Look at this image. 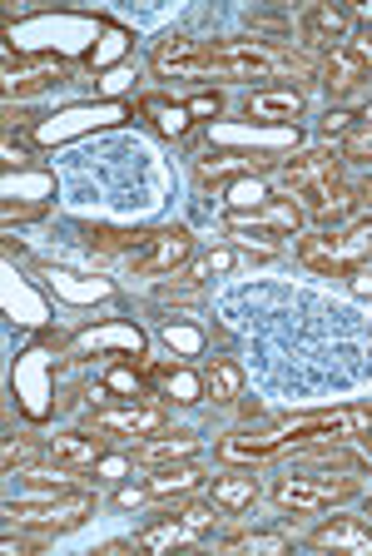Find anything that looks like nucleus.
<instances>
[{
    "mask_svg": "<svg viewBox=\"0 0 372 556\" xmlns=\"http://www.w3.org/2000/svg\"><path fill=\"white\" fill-rule=\"evenodd\" d=\"M333 129H348V115H328L323 119V135H333Z\"/></svg>",
    "mask_w": 372,
    "mask_h": 556,
    "instance_id": "nucleus-33",
    "label": "nucleus"
},
{
    "mask_svg": "<svg viewBox=\"0 0 372 556\" xmlns=\"http://www.w3.org/2000/svg\"><path fill=\"white\" fill-rule=\"evenodd\" d=\"M313 546H333V552H372V521L333 517L313 532Z\"/></svg>",
    "mask_w": 372,
    "mask_h": 556,
    "instance_id": "nucleus-21",
    "label": "nucleus"
},
{
    "mask_svg": "<svg viewBox=\"0 0 372 556\" xmlns=\"http://www.w3.org/2000/svg\"><path fill=\"white\" fill-rule=\"evenodd\" d=\"M308 100H303L298 85H283V90H258L244 100V115L258 119V125H298Z\"/></svg>",
    "mask_w": 372,
    "mask_h": 556,
    "instance_id": "nucleus-14",
    "label": "nucleus"
},
{
    "mask_svg": "<svg viewBox=\"0 0 372 556\" xmlns=\"http://www.w3.org/2000/svg\"><path fill=\"white\" fill-rule=\"evenodd\" d=\"M229 546H258V552H288V536H233Z\"/></svg>",
    "mask_w": 372,
    "mask_h": 556,
    "instance_id": "nucleus-31",
    "label": "nucleus"
},
{
    "mask_svg": "<svg viewBox=\"0 0 372 556\" xmlns=\"http://www.w3.org/2000/svg\"><path fill=\"white\" fill-rule=\"evenodd\" d=\"M30 457H36V442H30V438H11V442H5V472L25 467Z\"/></svg>",
    "mask_w": 372,
    "mask_h": 556,
    "instance_id": "nucleus-30",
    "label": "nucleus"
},
{
    "mask_svg": "<svg viewBox=\"0 0 372 556\" xmlns=\"http://www.w3.org/2000/svg\"><path fill=\"white\" fill-rule=\"evenodd\" d=\"M362 199H368V204H372V174H368V185H362Z\"/></svg>",
    "mask_w": 372,
    "mask_h": 556,
    "instance_id": "nucleus-34",
    "label": "nucleus"
},
{
    "mask_svg": "<svg viewBox=\"0 0 372 556\" xmlns=\"http://www.w3.org/2000/svg\"><path fill=\"white\" fill-rule=\"evenodd\" d=\"M40 214H46V208H40V204H5V219H40Z\"/></svg>",
    "mask_w": 372,
    "mask_h": 556,
    "instance_id": "nucleus-32",
    "label": "nucleus"
},
{
    "mask_svg": "<svg viewBox=\"0 0 372 556\" xmlns=\"http://www.w3.org/2000/svg\"><path fill=\"white\" fill-rule=\"evenodd\" d=\"M258 472H254V463H233L229 472H219L214 477V502H219L229 517H239V511H248L258 502Z\"/></svg>",
    "mask_w": 372,
    "mask_h": 556,
    "instance_id": "nucleus-17",
    "label": "nucleus"
},
{
    "mask_svg": "<svg viewBox=\"0 0 372 556\" xmlns=\"http://www.w3.org/2000/svg\"><path fill=\"white\" fill-rule=\"evenodd\" d=\"M293 55L273 50L264 40H214L204 50V75H223V80H254V75H279L288 70Z\"/></svg>",
    "mask_w": 372,
    "mask_h": 556,
    "instance_id": "nucleus-5",
    "label": "nucleus"
},
{
    "mask_svg": "<svg viewBox=\"0 0 372 556\" xmlns=\"http://www.w3.org/2000/svg\"><path fill=\"white\" fill-rule=\"evenodd\" d=\"M198 482H204V472H198V463L189 457V463L154 467V477H144V492H150V502H179V497H194Z\"/></svg>",
    "mask_w": 372,
    "mask_h": 556,
    "instance_id": "nucleus-19",
    "label": "nucleus"
},
{
    "mask_svg": "<svg viewBox=\"0 0 372 556\" xmlns=\"http://www.w3.org/2000/svg\"><path fill=\"white\" fill-rule=\"evenodd\" d=\"M189 254H194V233L189 229H154L150 239L129 254V268L134 274H144V278H154V274H175V268H184L189 264Z\"/></svg>",
    "mask_w": 372,
    "mask_h": 556,
    "instance_id": "nucleus-8",
    "label": "nucleus"
},
{
    "mask_svg": "<svg viewBox=\"0 0 372 556\" xmlns=\"http://www.w3.org/2000/svg\"><path fill=\"white\" fill-rule=\"evenodd\" d=\"M303 219V208L293 204V199H264V204L254 208H229L223 214V224H229V233H254V239H279V233H293Z\"/></svg>",
    "mask_w": 372,
    "mask_h": 556,
    "instance_id": "nucleus-10",
    "label": "nucleus"
},
{
    "mask_svg": "<svg viewBox=\"0 0 372 556\" xmlns=\"http://www.w3.org/2000/svg\"><path fill=\"white\" fill-rule=\"evenodd\" d=\"M150 233L140 229H115V224H85V243H90L94 254H134Z\"/></svg>",
    "mask_w": 372,
    "mask_h": 556,
    "instance_id": "nucleus-24",
    "label": "nucleus"
},
{
    "mask_svg": "<svg viewBox=\"0 0 372 556\" xmlns=\"http://www.w3.org/2000/svg\"><path fill=\"white\" fill-rule=\"evenodd\" d=\"M288 432V447L303 442H352L372 432V407H333V413H303V417H283L279 422Z\"/></svg>",
    "mask_w": 372,
    "mask_h": 556,
    "instance_id": "nucleus-6",
    "label": "nucleus"
},
{
    "mask_svg": "<svg viewBox=\"0 0 372 556\" xmlns=\"http://www.w3.org/2000/svg\"><path fill=\"white\" fill-rule=\"evenodd\" d=\"M94 511V492H50V497H25V502H5V521L25 527V532H70Z\"/></svg>",
    "mask_w": 372,
    "mask_h": 556,
    "instance_id": "nucleus-4",
    "label": "nucleus"
},
{
    "mask_svg": "<svg viewBox=\"0 0 372 556\" xmlns=\"http://www.w3.org/2000/svg\"><path fill=\"white\" fill-rule=\"evenodd\" d=\"M362 492L358 472H318V467H293L268 486L273 507L283 511H328L337 502H352Z\"/></svg>",
    "mask_w": 372,
    "mask_h": 556,
    "instance_id": "nucleus-2",
    "label": "nucleus"
},
{
    "mask_svg": "<svg viewBox=\"0 0 372 556\" xmlns=\"http://www.w3.org/2000/svg\"><path fill=\"white\" fill-rule=\"evenodd\" d=\"M204 50L209 46L184 40V35H169V40L154 46V70H159V75H175V80H194V75H204Z\"/></svg>",
    "mask_w": 372,
    "mask_h": 556,
    "instance_id": "nucleus-18",
    "label": "nucleus"
},
{
    "mask_svg": "<svg viewBox=\"0 0 372 556\" xmlns=\"http://www.w3.org/2000/svg\"><path fill=\"white\" fill-rule=\"evenodd\" d=\"M293 254H298L308 268H318V274H333V278L358 274V268L372 258V214H358V219L343 224V229L298 233Z\"/></svg>",
    "mask_w": 372,
    "mask_h": 556,
    "instance_id": "nucleus-1",
    "label": "nucleus"
},
{
    "mask_svg": "<svg viewBox=\"0 0 372 556\" xmlns=\"http://www.w3.org/2000/svg\"><path fill=\"white\" fill-rule=\"evenodd\" d=\"M298 30H303V46L337 50L352 40V15L337 11V5H308V11L298 15Z\"/></svg>",
    "mask_w": 372,
    "mask_h": 556,
    "instance_id": "nucleus-12",
    "label": "nucleus"
},
{
    "mask_svg": "<svg viewBox=\"0 0 372 556\" xmlns=\"http://www.w3.org/2000/svg\"><path fill=\"white\" fill-rule=\"evenodd\" d=\"M21 482H30V486H46V492H70V486L80 482V472H70V467L50 463V467H25V472H21Z\"/></svg>",
    "mask_w": 372,
    "mask_h": 556,
    "instance_id": "nucleus-27",
    "label": "nucleus"
},
{
    "mask_svg": "<svg viewBox=\"0 0 372 556\" xmlns=\"http://www.w3.org/2000/svg\"><path fill=\"white\" fill-rule=\"evenodd\" d=\"M323 179H343V150L318 144V150L288 154V160L279 164V189H288V194H298V189H308V185H323Z\"/></svg>",
    "mask_w": 372,
    "mask_h": 556,
    "instance_id": "nucleus-11",
    "label": "nucleus"
},
{
    "mask_svg": "<svg viewBox=\"0 0 372 556\" xmlns=\"http://www.w3.org/2000/svg\"><path fill=\"white\" fill-rule=\"evenodd\" d=\"M368 452H372V432H368Z\"/></svg>",
    "mask_w": 372,
    "mask_h": 556,
    "instance_id": "nucleus-36",
    "label": "nucleus"
},
{
    "mask_svg": "<svg viewBox=\"0 0 372 556\" xmlns=\"http://www.w3.org/2000/svg\"><path fill=\"white\" fill-rule=\"evenodd\" d=\"M362 517H368V521H372V497H368V507H362Z\"/></svg>",
    "mask_w": 372,
    "mask_h": 556,
    "instance_id": "nucleus-35",
    "label": "nucleus"
},
{
    "mask_svg": "<svg viewBox=\"0 0 372 556\" xmlns=\"http://www.w3.org/2000/svg\"><path fill=\"white\" fill-rule=\"evenodd\" d=\"M105 388L110 393H125V397H140V372L129 368V363H115V368L105 372Z\"/></svg>",
    "mask_w": 372,
    "mask_h": 556,
    "instance_id": "nucleus-29",
    "label": "nucleus"
},
{
    "mask_svg": "<svg viewBox=\"0 0 372 556\" xmlns=\"http://www.w3.org/2000/svg\"><path fill=\"white\" fill-rule=\"evenodd\" d=\"M204 397H214L219 407H233L244 397V368L233 358H209L204 363Z\"/></svg>",
    "mask_w": 372,
    "mask_h": 556,
    "instance_id": "nucleus-22",
    "label": "nucleus"
},
{
    "mask_svg": "<svg viewBox=\"0 0 372 556\" xmlns=\"http://www.w3.org/2000/svg\"><path fill=\"white\" fill-rule=\"evenodd\" d=\"M229 517V511L219 507V502H179L175 511H164V517H154L150 527H140V536H134V546H144V552H175V546H194L204 542V536L219 532V521Z\"/></svg>",
    "mask_w": 372,
    "mask_h": 556,
    "instance_id": "nucleus-3",
    "label": "nucleus"
},
{
    "mask_svg": "<svg viewBox=\"0 0 372 556\" xmlns=\"http://www.w3.org/2000/svg\"><path fill=\"white\" fill-rule=\"evenodd\" d=\"M337 150H343V164H372V129H348V139Z\"/></svg>",
    "mask_w": 372,
    "mask_h": 556,
    "instance_id": "nucleus-28",
    "label": "nucleus"
},
{
    "mask_svg": "<svg viewBox=\"0 0 372 556\" xmlns=\"http://www.w3.org/2000/svg\"><path fill=\"white\" fill-rule=\"evenodd\" d=\"M90 428L105 438H129V442H150L169 428L164 403H144V397H125V403H100L90 413Z\"/></svg>",
    "mask_w": 372,
    "mask_h": 556,
    "instance_id": "nucleus-7",
    "label": "nucleus"
},
{
    "mask_svg": "<svg viewBox=\"0 0 372 556\" xmlns=\"http://www.w3.org/2000/svg\"><path fill=\"white\" fill-rule=\"evenodd\" d=\"M298 467H318V472H362V457H352L348 442H303Z\"/></svg>",
    "mask_w": 372,
    "mask_h": 556,
    "instance_id": "nucleus-23",
    "label": "nucleus"
},
{
    "mask_svg": "<svg viewBox=\"0 0 372 556\" xmlns=\"http://www.w3.org/2000/svg\"><path fill=\"white\" fill-rule=\"evenodd\" d=\"M194 452H198V438H194V432H169V428H164L159 438L134 442V463H144V467H169V463H189Z\"/></svg>",
    "mask_w": 372,
    "mask_h": 556,
    "instance_id": "nucleus-20",
    "label": "nucleus"
},
{
    "mask_svg": "<svg viewBox=\"0 0 372 556\" xmlns=\"http://www.w3.org/2000/svg\"><path fill=\"white\" fill-rule=\"evenodd\" d=\"M368 55H362L358 46H337V50H328L323 55V65H318V75H323V90L328 94H348V90H358L362 80H368Z\"/></svg>",
    "mask_w": 372,
    "mask_h": 556,
    "instance_id": "nucleus-15",
    "label": "nucleus"
},
{
    "mask_svg": "<svg viewBox=\"0 0 372 556\" xmlns=\"http://www.w3.org/2000/svg\"><path fill=\"white\" fill-rule=\"evenodd\" d=\"M154 382L169 393V403H198V393H204V382H194L184 368H159Z\"/></svg>",
    "mask_w": 372,
    "mask_h": 556,
    "instance_id": "nucleus-26",
    "label": "nucleus"
},
{
    "mask_svg": "<svg viewBox=\"0 0 372 556\" xmlns=\"http://www.w3.org/2000/svg\"><path fill=\"white\" fill-rule=\"evenodd\" d=\"M288 447V432L273 422V428L264 432H229V438L219 442V457L223 463H264V457H273V452Z\"/></svg>",
    "mask_w": 372,
    "mask_h": 556,
    "instance_id": "nucleus-16",
    "label": "nucleus"
},
{
    "mask_svg": "<svg viewBox=\"0 0 372 556\" xmlns=\"http://www.w3.org/2000/svg\"><path fill=\"white\" fill-rule=\"evenodd\" d=\"M105 452H110V438L105 432H60V438L46 442V457L60 467H70V472H85V467L94 463H105Z\"/></svg>",
    "mask_w": 372,
    "mask_h": 556,
    "instance_id": "nucleus-13",
    "label": "nucleus"
},
{
    "mask_svg": "<svg viewBox=\"0 0 372 556\" xmlns=\"http://www.w3.org/2000/svg\"><path fill=\"white\" fill-rule=\"evenodd\" d=\"M293 199H303V219H313V224H333V229H343V224L358 219V199L362 189L343 185V179H323V185H308L298 189Z\"/></svg>",
    "mask_w": 372,
    "mask_h": 556,
    "instance_id": "nucleus-9",
    "label": "nucleus"
},
{
    "mask_svg": "<svg viewBox=\"0 0 372 556\" xmlns=\"http://www.w3.org/2000/svg\"><path fill=\"white\" fill-rule=\"evenodd\" d=\"M65 75H70L65 65L25 70V75H11V80H5V94H11V100H25V94H40V90H50V85H60Z\"/></svg>",
    "mask_w": 372,
    "mask_h": 556,
    "instance_id": "nucleus-25",
    "label": "nucleus"
}]
</instances>
